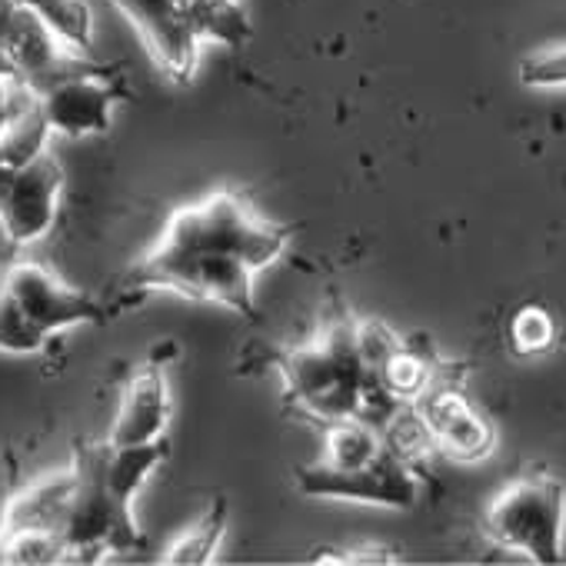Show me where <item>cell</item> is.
<instances>
[{"mask_svg": "<svg viewBox=\"0 0 566 566\" xmlns=\"http://www.w3.org/2000/svg\"><path fill=\"white\" fill-rule=\"evenodd\" d=\"M253 276L256 270L247 260L200 237L184 213L174 210L160 243L127 276V291H177L237 314H253Z\"/></svg>", "mask_w": 566, "mask_h": 566, "instance_id": "cell-1", "label": "cell"}, {"mask_svg": "<svg viewBox=\"0 0 566 566\" xmlns=\"http://www.w3.org/2000/svg\"><path fill=\"white\" fill-rule=\"evenodd\" d=\"M287 397L304 417L327 423L357 417L367 370L357 354V321L340 317L321 337L280 357Z\"/></svg>", "mask_w": 566, "mask_h": 566, "instance_id": "cell-2", "label": "cell"}, {"mask_svg": "<svg viewBox=\"0 0 566 566\" xmlns=\"http://www.w3.org/2000/svg\"><path fill=\"white\" fill-rule=\"evenodd\" d=\"M563 523L566 490L549 473H526L493 496L483 516L486 536L503 546L526 553L536 563L563 559Z\"/></svg>", "mask_w": 566, "mask_h": 566, "instance_id": "cell-3", "label": "cell"}, {"mask_svg": "<svg viewBox=\"0 0 566 566\" xmlns=\"http://www.w3.org/2000/svg\"><path fill=\"white\" fill-rule=\"evenodd\" d=\"M64 193V170L51 154L0 170V230L14 247L38 243L57 223Z\"/></svg>", "mask_w": 566, "mask_h": 566, "instance_id": "cell-4", "label": "cell"}, {"mask_svg": "<svg viewBox=\"0 0 566 566\" xmlns=\"http://www.w3.org/2000/svg\"><path fill=\"white\" fill-rule=\"evenodd\" d=\"M0 291H4L21 307V314L48 337L81 327V324H97L104 317V307L97 297L71 287V283H64L57 273H51L48 266L34 260L11 263L4 280H0Z\"/></svg>", "mask_w": 566, "mask_h": 566, "instance_id": "cell-5", "label": "cell"}, {"mask_svg": "<svg viewBox=\"0 0 566 566\" xmlns=\"http://www.w3.org/2000/svg\"><path fill=\"white\" fill-rule=\"evenodd\" d=\"M297 486L307 496H327V500H357V503H377L407 510L413 506L420 483L413 476V467L397 460L394 453H380L374 463L357 470H337L324 460L317 467H304L297 473Z\"/></svg>", "mask_w": 566, "mask_h": 566, "instance_id": "cell-6", "label": "cell"}, {"mask_svg": "<svg viewBox=\"0 0 566 566\" xmlns=\"http://www.w3.org/2000/svg\"><path fill=\"white\" fill-rule=\"evenodd\" d=\"M38 97L54 134L87 137V134L111 130L114 107H117V84L94 64H81L77 71L38 91Z\"/></svg>", "mask_w": 566, "mask_h": 566, "instance_id": "cell-7", "label": "cell"}, {"mask_svg": "<svg viewBox=\"0 0 566 566\" xmlns=\"http://www.w3.org/2000/svg\"><path fill=\"white\" fill-rule=\"evenodd\" d=\"M130 18L147 51L174 81H187L197 67L200 34L193 24V0H114Z\"/></svg>", "mask_w": 566, "mask_h": 566, "instance_id": "cell-8", "label": "cell"}, {"mask_svg": "<svg viewBox=\"0 0 566 566\" xmlns=\"http://www.w3.org/2000/svg\"><path fill=\"white\" fill-rule=\"evenodd\" d=\"M417 413L433 433V443L453 460L476 463L493 450V427L470 407V400L450 387L430 380V387L413 400Z\"/></svg>", "mask_w": 566, "mask_h": 566, "instance_id": "cell-9", "label": "cell"}, {"mask_svg": "<svg viewBox=\"0 0 566 566\" xmlns=\"http://www.w3.org/2000/svg\"><path fill=\"white\" fill-rule=\"evenodd\" d=\"M167 423H170L167 377H164L160 364H147L140 374L130 377L107 440L114 447L160 443V440H167Z\"/></svg>", "mask_w": 566, "mask_h": 566, "instance_id": "cell-10", "label": "cell"}, {"mask_svg": "<svg viewBox=\"0 0 566 566\" xmlns=\"http://www.w3.org/2000/svg\"><path fill=\"white\" fill-rule=\"evenodd\" d=\"M77 473H51L4 503V533H57L64 536Z\"/></svg>", "mask_w": 566, "mask_h": 566, "instance_id": "cell-11", "label": "cell"}, {"mask_svg": "<svg viewBox=\"0 0 566 566\" xmlns=\"http://www.w3.org/2000/svg\"><path fill=\"white\" fill-rule=\"evenodd\" d=\"M380 453H384V440H380V430H374L370 423L357 417L327 423V457H324L327 467L357 470V467L374 463Z\"/></svg>", "mask_w": 566, "mask_h": 566, "instance_id": "cell-12", "label": "cell"}, {"mask_svg": "<svg viewBox=\"0 0 566 566\" xmlns=\"http://www.w3.org/2000/svg\"><path fill=\"white\" fill-rule=\"evenodd\" d=\"M28 11H34L57 38L77 54H91L94 48V14L87 0H21Z\"/></svg>", "mask_w": 566, "mask_h": 566, "instance_id": "cell-13", "label": "cell"}, {"mask_svg": "<svg viewBox=\"0 0 566 566\" xmlns=\"http://www.w3.org/2000/svg\"><path fill=\"white\" fill-rule=\"evenodd\" d=\"M193 24L200 41L223 48H243L250 38V21L240 0H193Z\"/></svg>", "mask_w": 566, "mask_h": 566, "instance_id": "cell-14", "label": "cell"}, {"mask_svg": "<svg viewBox=\"0 0 566 566\" xmlns=\"http://www.w3.org/2000/svg\"><path fill=\"white\" fill-rule=\"evenodd\" d=\"M223 526H227V503L217 500L203 520L197 526H190L170 549H167V563L174 566H200V563H210L217 546H220V536H223Z\"/></svg>", "mask_w": 566, "mask_h": 566, "instance_id": "cell-15", "label": "cell"}, {"mask_svg": "<svg viewBox=\"0 0 566 566\" xmlns=\"http://www.w3.org/2000/svg\"><path fill=\"white\" fill-rule=\"evenodd\" d=\"M377 377H380V384H384L397 400L413 403V400L430 387L433 367H430L420 354H413L410 347H400V350L377 370Z\"/></svg>", "mask_w": 566, "mask_h": 566, "instance_id": "cell-16", "label": "cell"}, {"mask_svg": "<svg viewBox=\"0 0 566 566\" xmlns=\"http://www.w3.org/2000/svg\"><path fill=\"white\" fill-rule=\"evenodd\" d=\"M556 344V321L543 307H520L510 321V347L520 357H539Z\"/></svg>", "mask_w": 566, "mask_h": 566, "instance_id": "cell-17", "label": "cell"}, {"mask_svg": "<svg viewBox=\"0 0 566 566\" xmlns=\"http://www.w3.org/2000/svg\"><path fill=\"white\" fill-rule=\"evenodd\" d=\"M51 337L44 331H38L21 307L0 291V350L8 354H38Z\"/></svg>", "mask_w": 566, "mask_h": 566, "instance_id": "cell-18", "label": "cell"}, {"mask_svg": "<svg viewBox=\"0 0 566 566\" xmlns=\"http://www.w3.org/2000/svg\"><path fill=\"white\" fill-rule=\"evenodd\" d=\"M520 81H523V87H533V91L566 87V44L546 48V51H536V54L523 57Z\"/></svg>", "mask_w": 566, "mask_h": 566, "instance_id": "cell-19", "label": "cell"}, {"mask_svg": "<svg viewBox=\"0 0 566 566\" xmlns=\"http://www.w3.org/2000/svg\"><path fill=\"white\" fill-rule=\"evenodd\" d=\"M400 347H403L400 337L390 327H384L380 321L357 324V354H360V364L367 374H377Z\"/></svg>", "mask_w": 566, "mask_h": 566, "instance_id": "cell-20", "label": "cell"}, {"mask_svg": "<svg viewBox=\"0 0 566 566\" xmlns=\"http://www.w3.org/2000/svg\"><path fill=\"white\" fill-rule=\"evenodd\" d=\"M21 11H24L21 0H0V54H4V44H8V38H11V31H14V24L21 18Z\"/></svg>", "mask_w": 566, "mask_h": 566, "instance_id": "cell-21", "label": "cell"}, {"mask_svg": "<svg viewBox=\"0 0 566 566\" xmlns=\"http://www.w3.org/2000/svg\"><path fill=\"white\" fill-rule=\"evenodd\" d=\"M0 74H14V67L8 64V57H4V54H0Z\"/></svg>", "mask_w": 566, "mask_h": 566, "instance_id": "cell-22", "label": "cell"}]
</instances>
